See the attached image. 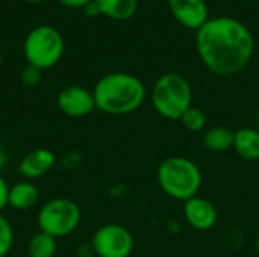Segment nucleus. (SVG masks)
I'll list each match as a JSON object with an SVG mask.
<instances>
[{"mask_svg": "<svg viewBox=\"0 0 259 257\" xmlns=\"http://www.w3.org/2000/svg\"><path fill=\"white\" fill-rule=\"evenodd\" d=\"M102 15L112 20H129L135 15L138 0H94Z\"/></svg>", "mask_w": 259, "mask_h": 257, "instance_id": "nucleus-15", "label": "nucleus"}, {"mask_svg": "<svg viewBox=\"0 0 259 257\" xmlns=\"http://www.w3.org/2000/svg\"><path fill=\"white\" fill-rule=\"evenodd\" d=\"M58 253V239L44 233L36 232L27 242L29 257H55Z\"/></svg>", "mask_w": 259, "mask_h": 257, "instance_id": "nucleus-16", "label": "nucleus"}, {"mask_svg": "<svg viewBox=\"0 0 259 257\" xmlns=\"http://www.w3.org/2000/svg\"><path fill=\"white\" fill-rule=\"evenodd\" d=\"M55 165H56L55 153L49 148L39 147L23 156V159L18 162L17 171L23 179L35 182L36 179H41L46 174H49Z\"/></svg>", "mask_w": 259, "mask_h": 257, "instance_id": "nucleus-10", "label": "nucleus"}, {"mask_svg": "<svg viewBox=\"0 0 259 257\" xmlns=\"http://www.w3.org/2000/svg\"><path fill=\"white\" fill-rule=\"evenodd\" d=\"M39 200V189L32 180L21 179L9 186L8 208L17 212H26L36 206Z\"/></svg>", "mask_w": 259, "mask_h": 257, "instance_id": "nucleus-12", "label": "nucleus"}, {"mask_svg": "<svg viewBox=\"0 0 259 257\" xmlns=\"http://www.w3.org/2000/svg\"><path fill=\"white\" fill-rule=\"evenodd\" d=\"M56 106L68 118H83L97 109L93 91L80 85H70L61 89L56 97Z\"/></svg>", "mask_w": 259, "mask_h": 257, "instance_id": "nucleus-8", "label": "nucleus"}, {"mask_svg": "<svg viewBox=\"0 0 259 257\" xmlns=\"http://www.w3.org/2000/svg\"><path fill=\"white\" fill-rule=\"evenodd\" d=\"M235 153L247 161L256 162L259 161V130L253 127H241L235 132L234 147Z\"/></svg>", "mask_w": 259, "mask_h": 257, "instance_id": "nucleus-13", "label": "nucleus"}, {"mask_svg": "<svg viewBox=\"0 0 259 257\" xmlns=\"http://www.w3.org/2000/svg\"><path fill=\"white\" fill-rule=\"evenodd\" d=\"M159 188L170 197L179 201H187L197 195L202 188L200 168L187 158L171 156L161 162L156 171Z\"/></svg>", "mask_w": 259, "mask_h": 257, "instance_id": "nucleus-3", "label": "nucleus"}, {"mask_svg": "<svg viewBox=\"0 0 259 257\" xmlns=\"http://www.w3.org/2000/svg\"><path fill=\"white\" fill-rule=\"evenodd\" d=\"M82 11H83L85 17H88V18H96L97 15H100V11H99L97 5L94 3V0H93L91 3H88Z\"/></svg>", "mask_w": 259, "mask_h": 257, "instance_id": "nucleus-24", "label": "nucleus"}, {"mask_svg": "<svg viewBox=\"0 0 259 257\" xmlns=\"http://www.w3.org/2000/svg\"><path fill=\"white\" fill-rule=\"evenodd\" d=\"M2 64H3V58H2V53H0V67H2Z\"/></svg>", "mask_w": 259, "mask_h": 257, "instance_id": "nucleus-29", "label": "nucleus"}, {"mask_svg": "<svg viewBox=\"0 0 259 257\" xmlns=\"http://www.w3.org/2000/svg\"><path fill=\"white\" fill-rule=\"evenodd\" d=\"M41 77H42V71L33 65H29V64L20 73V79H21L23 85H26L27 88L38 86L41 82Z\"/></svg>", "mask_w": 259, "mask_h": 257, "instance_id": "nucleus-19", "label": "nucleus"}, {"mask_svg": "<svg viewBox=\"0 0 259 257\" xmlns=\"http://www.w3.org/2000/svg\"><path fill=\"white\" fill-rule=\"evenodd\" d=\"M184 217L193 229L199 232H206L215 226L219 220V212L214 203L196 195L184 201Z\"/></svg>", "mask_w": 259, "mask_h": 257, "instance_id": "nucleus-9", "label": "nucleus"}, {"mask_svg": "<svg viewBox=\"0 0 259 257\" xmlns=\"http://www.w3.org/2000/svg\"><path fill=\"white\" fill-rule=\"evenodd\" d=\"M62 6L65 8H73V9H83L88 3H91L93 0H58Z\"/></svg>", "mask_w": 259, "mask_h": 257, "instance_id": "nucleus-23", "label": "nucleus"}, {"mask_svg": "<svg viewBox=\"0 0 259 257\" xmlns=\"http://www.w3.org/2000/svg\"><path fill=\"white\" fill-rule=\"evenodd\" d=\"M8 194H9V185L5 180V177L0 174V214L8 208Z\"/></svg>", "mask_w": 259, "mask_h": 257, "instance_id": "nucleus-21", "label": "nucleus"}, {"mask_svg": "<svg viewBox=\"0 0 259 257\" xmlns=\"http://www.w3.org/2000/svg\"><path fill=\"white\" fill-rule=\"evenodd\" d=\"M91 245L97 257H129L135 242L132 233L124 226L109 223L94 232Z\"/></svg>", "mask_w": 259, "mask_h": 257, "instance_id": "nucleus-7", "label": "nucleus"}, {"mask_svg": "<svg viewBox=\"0 0 259 257\" xmlns=\"http://www.w3.org/2000/svg\"><path fill=\"white\" fill-rule=\"evenodd\" d=\"M23 2H27V3H41V2H46V0H23Z\"/></svg>", "mask_w": 259, "mask_h": 257, "instance_id": "nucleus-26", "label": "nucleus"}, {"mask_svg": "<svg viewBox=\"0 0 259 257\" xmlns=\"http://www.w3.org/2000/svg\"><path fill=\"white\" fill-rule=\"evenodd\" d=\"M196 47L209 71L219 76H234L249 65L255 52V39L240 20L215 17L197 30Z\"/></svg>", "mask_w": 259, "mask_h": 257, "instance_id": "nucleus-1", "label": "nucleus"}, {"mask_svg": "<svg viewBox=\"0 0 259 257\" xmlns=\"http://www.w3.org/2000/svg\"><path fill=\"white\" fill-rule=\"evenodd\" d=\"M146 94L143 80L123 71L105 74L93 88L96 108L108 115H129L138 111Z\"/></svg>", "mask_w": 259, "mask_h": 257, "instance_id": "nucleus-2", "label": "nucleus"}, {"mask_svg": "<svg viewBox=\"0 0 259 257\" xmlns=\"http://www.w3.org/2000/svg\"><path fill=\"white\" fill-rule=\"evenodd\" d=\"M179 121L182 123V126H184L187 130L196 133V132H202V130L205 129V126H206V115H205V112H203L202 109L191 106V108L182 115V118H181Z\"/></svg>", "mask_w": 259, "mask_h": 257, "instance_id": "nucleus-17", "label": "nucleus"}, {"mask_svg": "<svg viewBox=\"0 0 259 257\" xmlns=\"http://www.w3.org/2000/svg\"><path fill=\"white\" fill-rule=\"evenodd\" d=\"M65 48L61 32L49 24H41L29 30L23 42V55L29 65L41 71L53 68L62 58Z\"/></svg>", "mask_w": 259, "mask_h": 257, "instance_id": "nucleus-5", "label": "nucleus"}, {"mask_svg": "<svg viewBox=\"0 0 259 257\" xmlns=\"http://www.w3.org/2000/svg\"><path fill=\"white\" fill-rule=\"evenodd\" d=\"M256 251H258V254H259V235H258V239H256Z\"/></svg>", "mask_w": 259, "mask_h": 257, "instance_id": "nucleus-28", "label": "nucleus"}, {"mask_svg": "<svg viewBox=\"0 0 259 257\" xmlns=\"http://www.w3.org/2000/svg\"><path fill=\"white\" fill-rule=\"evenodd\" d=\"M76 256L77 257H94V248L91 245V241L90 242H82L79 244V247L76 248Z\"/></svg>", "mask_w": 259, "mask_h": 257, "instance_id": "nucleus-22", "label": "nucleus"}, {"mask_svg": "<svg viewBox=\"0 0 259 257\" xmlns=\"http://www.w3.org/2000/svg\"><path fill=\"white\" fill-rule=\"evenodd\" d=\"M14 227L11 221L0 214V257H8L14 247Z\"/></svg>", "mask_w": 259, "mask_h": 257, "instance_id": "nucleus-18", "label": "nucleus"}, {"mask_svg": "<svg viewBox=\"0 0 259 257\" xmlns=\"http://www.w3.org/2000/svg\"><path fill=\"white\" fill-rule=\"evenodd\" d=\"M175 18L188 29L199 30L208 20V6L203 0H168Z\"/></svg>", "mask_w": 259, "mask_h": 257, "instance_id": "nucleus-11", "label": "nucleus"}, {"mask_svg": "<svg viewBox=\"0 0 259 257\" xmlns=\"http://www.w3.org/2000/svg\"><path fill=\"white\" fill-rule=\"evenodd\" d=\"M256 129L259 130V109L258 112H256Z\"/></svg>", "mask_w": 259, "mask_h": 257, "instance_id": "nucleus-27", "label": "nucleus"}, {"mask_svg": "<svg viewBox=\"0 0 259 257\" xmlns=\"http://www.w3.org/2000/svg\"><path fill=\"white\" fill-rule=\"evenodd\" d=\"M153 109L167 120H181L193 106L190 82L178 73L162 74L152 88Z\"/></svg>", "mask_w": 259, "mask_h": 257, "instance_id": "nucleus-4", "label": "nucleus"}, {"mask_svg": "<svg viewBox=\"0 0 259 257\" xmlns=\"http://www.w3.org/2000/svg\"><path fill=\"white\" fill-rule=\"evenodd\" d=\"M61 164H62V167H64L65 170H74V168H77V167L82 164V158H80L77 153L70 151V153L64 155V156L61 158Z\"/></svg>", "mask_w": 259, "mask_h": 257, "instance_id": "nucleus-20", "label": "nucleus"}, {"mask_svg": "<svg viewBox=\"0 0 259 257\" xmlns=\"http://www.w3.org/2000/svg\"><path fill=\"white\" fill-rule=\"evenodd\" d=\"M6 162H8V151H6V147H5L3 141L0 139V173L6 167Z\"/></svg>", "mask_w": 259, "mask_h": 257, "instance_id": "nucleus-25", "label": "nucleus"}, {"mask_svg": "<svg viewBox=\"0 0 259 257\" xmlns=\"http://www.w3.org/2000/svg\"><path fill=\"white\" fill-rule=\"evenodd\" d=\"M82 221V211L79 204L65 197L47 200L36 214V224L39 232H44L56 239L70 236Z\"/></svg>", "mask_w": 259, "mask_h": 257, "instance_id": "nucleus-6", "label": "nucleus"}, {"mask_svg": "<svg viewBox=\"0 0 259 257\" xmlns=\"http://www.w3.org/2000/svg\"><path fill=\"white\" fill-rule=\"evenodd\" d=\"M234 136H235V132L231 130L229 127L214 126L203 133L202 142L208 151L223 153L234 147Z\"/></svg>", "mask_w": 259, "mask_h": 257, "instance_id": "nucleus-14", "label": "nucleus"}]
</instances>
